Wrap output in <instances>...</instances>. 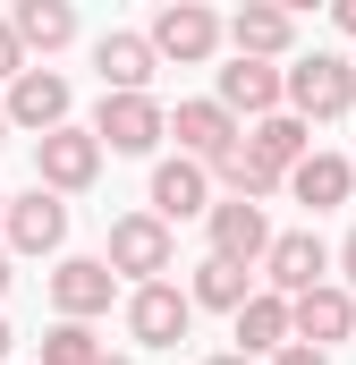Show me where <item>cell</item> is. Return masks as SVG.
I'll return each mask as SVG.
<instances>
[{"mask_svg":"<svg viewBox=\"0 0 356 365\" xmlns=\"http://www.w3.org/2000/svg\"><path fill=\"white\" fill-rule=\"evenodd\" d=\"M288 340H297V306H288V297H271V289H255V297H246V314H238V357H280V349H288Z\"/></svg>","mask_w":356,"mask_h":365,"instance_id":"19","label":"cell"},{"mask_svg":"<svg viewBox=\"0 0 356 365\" xmlns=\"http://www.w3.org/2000/svg\"><path fill=\"white\" fill-rule=\"evenodd\" d=\"M119 323H127V340H136V349H178V340L195 331V297H187L178 280H153V289H127Z\"/></svg>","mask_w":356,"mask_h":365,"instance_id":"8","label":"cell"},{"mask_svg":"<svg viewBox=\"0 0 356 365\" xmlns=\"http://www.w3.org/2000/svg\"><path fill=\"white\" fill-rule=\"evenodd\" d=\"M102 365H136V357H102Z\"/></svg>","mask_w":356,"mask_h":365,"instance_id":"33","label":"cell"},{"mask_svg":"<svg viewBox=\"0 0 356 365\" xmlns=\"http://www.w3.org/2000/svg\"><path fill=\"white\" fill-rule=\"evenodd\" d=\"M348 162H356V153H348Z\"/></svg>","mask_w":356,"mask_h":365,"instance_id":"35","label":"cell"},{"mask_svg":"<svg viewBox=\"0 0 356 365\" xmlns=\"http://www.w3.org/2000/svg\"><path fill=\"white\" fill-rule=\"evenodd\" d=\"M9 349H17V331H9V314H0V365H9Z\"/></svg>","mask_w":356,"mask_h":365,"instance_id":"30","label":"cell"},{"mask_svg":"<svg viewBox=\"0 0 356 365\" xmlns=\"http://www.w3.org/2000/svg\"><path fill=\"white\" fill-rule=\"evenodd\" d=\"M288 195L314 204V212H340V204L356 195V162L348 153H305V162L288 170Z\"/></svg>","mask_w":356,"mask_h":365,"instance_id":"20","label":"cell"},{"mask_svg":"<svg viewBox=\"0 0 356 365\" xmlns=\"http://www.w3.org/2000/svg\"><path fill=\"white\" fill-rule=\"evenodd\" d=\"M288 110H297L305 128L356 119V60L348 51H297V60H288Z\"/></svg>","mask_w":356,"mask_h":365,"instance_id":"2","label":"cell"},{"mask_svg":"<svg viewBox=\"0 0 356 365\" xmlns=\"http://www.w3.org/2000/svg\"><path fill=\"white\" fill-rule=\"evenodd\" d=\"M331 26H340V34L356 43V0H340V9H331Z\"/></svg>","mask_w":356,"mask_h":365,"instance_id":"28","label":"cell"},{"mask_svg":"<svg viewBox=\"0 0 356 365\" xmlns=\"http://www.w3.org/2000/svg\"><path fill=\"white\" fill-rule=\"evenodd\" d=\"M212 102L238 110L246 128H255V119H280V110H288V68H271V60H229V68H212Z\"/></svg>","mask_w":356,"mask_h":365,"instance_id":"11","label":"cell"},{"mask_svg":"<svg viewBox=\"0 0 356 365\" xmlns=\"http://www.w3.org/2000/svg\"><path fill=\"white\" fill-rule=\"evenodd\" d=\"M246 145L263 153L271 170H297V162L314 153V128H305L297 110H280V119H255V128H246Z\"/></svg>","mask_w":356,"mask_h":365,"instance_id":"23","label":"cell"},{"mask_svg":"<svg viewBox=\"0 0 356 365\" xmlns=\"http://www.w3.org/2000/svg\"><path fill=\"white\" fill-rule=\"evenodd\" d=\"M204 365H255V357H238V349H221V357H204Z\"/></svg>","mask_w":356,"mask_h":365,"instance_id":"31","label":"cell"},{"mask_svg":"<svg viewBox=\"0 0 356 365\" xmlns=\"http://www.w3.org/2000/svg\"><path fill=\"white\" fill-rule=\"evenodd\" d=\"M255 289H263V272L221 264V255H204V264H195V280H187V297H195V306H212V314H229V323L246 314V297H255Z\"/></svg>","mask_w":356,"mask_h":365,"instance_id":"21","label":"cell"},{"mask_svg":"<svg viewBox=\"0 0 356 365\" xmlns=\"http://www.w3.org/2000/svg\"><path fill=\"white\" fill-rule=\"evenodd\" d=\"M212 170L204 162H187V153H170V162H153V187H145V212H162V221H212Z\"/></svg>","mask_w":356,"mask_h":365,"instance_id":"13","label":"cell"},{"mask_svg":"<svg viewBox=\"0 0 356 365\" xmlns=\"http://www.w3.org/2000/svg\"><path fill=\"white\" fill-rule=\"evenodd\" d=\"M145 43H153L162 60H178V68H204V60L229 43V17H212L204 0H162L153 26H145Z\"/></svg>","mask_w":356,"mask_h":365,"instance_id":"5","label":"cell"},{"mask_svg":"<svg viewBox=\"0 0 356 365\" xmlns=\"http://www.w3.org/2000/svg\"><path fill=\"white\" fill-rule=\"evenodd\" d=\"M323 280H340V255H331L314 230H280V238H271V255H263V289L271 297L297 306V297H314Z\"/></svg>","mask_w":356,"mask_h":365,"instance_id":"6","label":"cell"},{"mask_svg":"<svg viewBox=\"0 0 356 365\" xmlns=\"http://www.w3.org/2000/svg\"><path fill=\"white\" fill-rule=\"evenodd\" d=\"M212 187H229L238 204H263V195H280V187H288V170H271L255 145H238L229 162H212Z\"/></svg>","mask_w":356,"mask_h":365,"instance_id":"22","label":"cell"},{"mask_svg":"<svg viewBox=\"0 0 356 365\" xmlns=\"http://www.w3.org/2000/svg\"><path fill=\"white\" fill-rule=\"evenodd\" d=\"M271 365H331V357H323V349H305V340H288V349H280Z\"/></svg>","mask_w":356,"mask_h":365,"instance_id":"26","label":"cell"},{"mask_svg":"<svg viewBox=\"0 0 356 365\" xmlns=\"http://www.w3.org/2000/svg\"><path fill=\"white\" fill-rule=\"evenodd\" d=\"M93 136H102V153H162V136H170V102L162 93H102V110L85 119Z\"/></svg>","mask_w":356,"mask_h":365,"instance_id":"3","label":"cell"},{"mask_svg":"<svg viewBox=\"0 0 356 365\" xmlns=\"http://www.w3.org/2000/svg\"><path fill=\"white\" fill-rule=\"evenodd\" d=\"M9 280H17V255H9V247H0V297H9Z\"/></svg>","mask_w":356,"mask_h":365,"instance_id":"29","label":"cell"},{"mask_svg":"<svg viewBox=\"0 0 356 365\" xmlns=\"http://www.w3.org/2000/svg\"><path fill=\"white\" fill-rule=\"evenodd\" d=\"M26 68H34V60H26V43H17V26L0 17V86H17Z\"/></svg>","mask_w":356,"mask_h":365,"instance_id":"25","label":"cell"},{"mask_svg":"<svg viewBox=\"0 0 356 365\" xmlns=\"http://www.w3.org/2000/svg\"><path fill=\"white\" fill-rule=\"evenodd\" d=\"M340 289H356V230L340 238Z\"/></svg>","mask_w":356,"mask_h":365,"instance_id":"27","label":"cell"},{"mask_svg":"<svg viewBox=\"0 0 356 365\" xmlns=\"http://www.w3.org/2000/svg\"><path fill=\"white\" fill-rule=\"evenodd\" d=\"M204 230H212V255H221V264H246V272H263L271 238H280V230H271V212H263V204H238V195H221Z\"/></svg>","mask_w":356,"mask_h":365,"instance_id":"14","label":"cell"},{"mask_svg":"<svg viewBox=\"0 0 356 365\" xmlns=\"http://www.w3.org/2000/svg\"><path fill=\"white\" fill-rule=\"evenodd\" d=\"M93 77H102V93H153V77H162V51H153L145 34L110 26V34L93 43Z\"/></svg>","mask_w":356,"mask_h":365,"instance_id":"16","label":"cell"},{"mask_svg":"<svg viewBox=\"0 0 356 365\" xmlns=\"http://www.w3.org/2000/svg\"><path fill=\"white\" fill-rule=\"evenodd\" d=\"M110 306H127V280L110 272L102 255H60L51 264V314L60 323H102Z\"/></svg>","mask_w":356,"mask_h":365,"instance_id":"4","label":"cell"},{"mask_svg":"<svg viewBox=\"0 0 356 365\" xmlns=\"http://www.w3.org/2000/svg\"><path fill=\"white\" fill-rule=\"evenodd\" d=\"M9 26H17V43H26V60H43V68L77 43V9H68V0H17Z\"/></svg>","mask_w":356,"mask_h":365,"instance_id":"18","label":"cell"},{"mask_svg":"<svg viewBox=\"0 0 356 365\" xmlns=\"http://www.w3.org/2000/svg\"><path fill=\"white\" fill-rule=\"evenodd\" d=\"M102 357H110V349H102V331H93V323H51L34 365H102Z\"/></svg>","mask_w":356,"mask_h":365,"instance_id":"24","label":"cell"},{"mask_svg":"<svg viewBox=\"0 0 356 365\" xmlns=\"http://www.w3.org/2000/svg\"><path fill=\"white\" fill-rule=\"evenodd\" d=\"M0 102H9V128H26L34 145H43V136H60V128H77V86H68L60 68H26Z\"/></svg>","mask_w":356,"mask_h":365,"instance_id":"7","label":"cell"},{"mask_svg":"<svg viewBox=\"0 0 356 365\" xmlns=\"http://www.w3.org/2000/svg\"><path fill=\"white\" fill-rule=\"evenodd\" d=\"M9 136H17V128H9V102H0V145H9Z\"/></svg>","mask_w":356,"mask_h":365,"instance_id":"32","label":"cell"},{"mask_svg":"<svg viewBox=\"0 0 356 365\" xmlns=\"http://www.w3.org/2000/svg\"><path fill=\"white\" fill-rule=\"evenodd\" d=\"M0 247H9V255H51V264H60V247H68V195H51V187L9 195Z\"/></svg>","mask_w":356,"mask_h":365,"instance_id":"9","label":"cell"},{"mask_svg":"<svg viewBox=\"0 0 356 365\" xmlns=\"http://www.w3.org/2000/svg\"><path fill=\"white\" fill-rule=\"evenodd\" d=\"M229 60H271V68H288V60H297V17L246 0V9L229 17Z\"/></svg>","mask_w":356,"mask_h":365,"instance_id":"15","label":"cell"},{"mask_svg":"<svg viewBox=\"0 0 356 365\" xmlns=\"http://www.w3.org/2000/svg\"><path fill=\"white\" fill-rule=\"evenodd\" d=\"M297 340L305 349H340V340H356V289H340V280H323L314 297H297Z\"/></svg>","mask_w":356,"mask_h":365,"instance_id":"17","label":"cell"},{"mask_svg":"<svg viewBox=\"0 0 356 365\" xmlns=\"http://www.w3.org/2000/svg\"><path fill=\"white\" fill-rule=\"evenodd\" d=\"M170 136H178V153H187V162H204V170H212V162H229V153L246 145V119H238V110H221L212 93H195V102H178V110H170Z\"/></svg>","mask_w":356,"mask_h":365,"instance_id":"10","label":"cell"},{"mask_svg":"<svg viewBox=\"0 0 356 365\" xmlns=\"http://www.w3.org/2000/svg\"><path fill=\"white\" fill-rule=\"evenodd\" d=\"M93 179H102V136H93V128H60V136L34 145V187H51V195H85Z\"/></svg>","mask_w":356,"mask_h":365,"instance_id":"12","label":"cell"},{"mask_svg":"<svg viewBox=\"0 0 356 365\" xmlns=\"http://www.w3.org/2000/svg\"><path fill=\"white\" fill-rule=\"evenodd\" d=\"M102 264L127 280V289H153V280H170L178 272V230L162 221V212H119L110 221V247H102Z\"/></svg>","mask_w":356,"mask_h":365,"instance_id":"1","label":"cell"},{"mask_svg":"<svg viewBox=\"0 0 356 365\" xmlns=\"http://www.w3.org/2000/svg\"><path fill=\"white\" fill-rule=\"evenodd\" d=\"M0 221H9V195H0Z\"/></svg>","mask_w":356,"mask_h":365,"instance_id":"34","label":"cell"}]
</instances>
